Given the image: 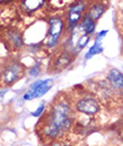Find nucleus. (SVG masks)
Instances as JSON below:
<instances>
[{"label":"nucleus","instance_id":"obj_1","mask_svg":"<svg viewBox=\"0 0 123 146\" xmlns=\"http://www.w3.org/2000/svg\"><path fill=\"white\" fill-rule=\"evenodd\" d=\"M73 123L72 110L67 103L59 102L54 105L48 116V122L45 127V134L48 137L55 138L68 131Z\"/></svg>","mask_w":123,"mask_h":146},{"label":"nucleus","instance_id":"obj_2","mask_svg":"<svg viewBox=\"0 0 123 146\" xmlns=\"http://www.w3.org/2000/svg\"><path fill=\"white\" fill-rule=\"evenodd\" d=\"M64 21L59 16H53L48 19V31L45 38V45L48 48H54L57 46L59 38L63 33Z\"/></svg>","mask_w":123,"mask_h":146},{"label":"nucleus","instance_id":"obj_3","mask_svg":"<svg viewBox=\"0 0 123 146\" xmlns=\"http://www.w3.org/2000/svg\"><path fill=\"white\" fill-rule=\"evenodd\" d=\"M23 75H24V67L17 61H11L3 68L1 78L6 85H12L17 80H19L23 77Z\"/></svg>","mask_w":123,"mask_h":146},{"label":"nucleus","instance_id":"obj_4","mask_svg":"<svg viewBox=\"0 0 123 146\" xmlns=\"http://www.w3.org/2000/svg\"><path fill=\"white\" fill-rule=\"evenodd\" d=\"M86 2L84 0H78V1H74V3L68 8L67 11V25H68V29H74L80 20L82 19V15L85 11Z\"/></svg>","mask_w":123,"mask_h":146},{"label":"nucleus","instance_id":"obj_5","mask_svg":"<svg viewBox=\"0 0 123 146\" xmlns=\"http://www.w3.org/2000/svg\"><path fill=\"white\" fill-rule=\"evenodd\" d=\"M53 79H39L36 80L33 85L30 86V89L28 93H26L24 95L25 100H31L35 98L41 97L43 95H45L48 90H50V88L53 87Z\"/></svg>","mask_w":123,"mask_h":146},{"label":"nucleus","instance_id":"obj_6","mask_svg":"<svg viewBox=\"0 0 123 146\" xmlns=\"http://www.w3.org/2000/svg\"><path fill=\"white\" fill-rule=\"evenodd\" d=\"M76 110L82 114L86 115H94L100 110V105L98 100L92 97L82 98L76 104Z\"/></svg>","mask_w":123,"mask_h":146},{"label":"nucleus","instance_id":"obj_7","mask_svg":"<svg viewBox=\"0 0 123 146\" xmlns=\"http://www.w3.org/2000/svg\"><path fill=\"white\" fill-rule=\"evenodd\" d=\"M72 62V55L68 52V50H65L63 54H61L57 59L54 62V67L56 70H63L65 69Z\"/></svg>","mask_w":123,"mask_h":146},{"label":"nucleus","instance_id":"obj_8","mask_svg":"<svg viewBox=\"0 0 123 146\" xmlns=\"http://www.w3.org/2000/svg\"><path fill=\"white\" fill-rule=\"evenodd\" d=\"M104 11H105V6L104 5H102V3H94V5H92L88 8L86 15L90 18H92L94 21H96L98 19H100L102 17V15L104 13Z\"/></svg>","mask_w":123,"mask_h":146},{"label":"nucleus","instance_id":"obj_9","mask_svg":"<svg viewBox=\"0 0 123 146\" xmlns=\"http://www.w3.org/2000/svg\"><path fill=\"white\" fill-rule=\"evenodd\" d=\"M78 27H80V29L84 34H86V35H92L95 31V21L92 18H90L87 15H85L84 18L82 19L81 25H78Z\"/></svg>","mask_w":123,"mask_h":146},{"label":"nucleus","instance_id":"obj_10","mask_svg":"<svg viewBox=\"0 0 123 146\" xmlns=\"http://www.w3.org/2000/svg\"><path fill=\"white\" fill-rule=\"evenodd\" d=\"M108 78L110 80V83L113 85L114 88L116 89H121L123 86V78L121 72H119L118 69H111L108 75Z\"/></svg>","mask_w":123,"mask_h":146},{"label":"nucleus","instance_id":"obj_11","mask_svg":"<svg viewBox=\"0 0 123 146\" xmlns=\"http://www.w3.org/2000/svg\"><path fill=\"white\" fill-rule=\"evenodd\" d=\"M45 0H21L23 9L28 13H33L44 5Z\"/></svg>","mask_w":123,"mask_h":146},{"label":"nucleus","instance_id":"obj_12","mask_svg":"<svg viewBox=\"0 0 123 146\" xmlns=\"http://www.w3.org/2000/svg\"><path fill=\"white\" fill-rule=\"evenodd\" d=\"M90 41V35H86V34H82L81 36L77 38V40L75 41V44H74L73 48H72V52L75 54V52H78V51H81L82 49L85 47L86 45H87V42Z\"/></svg>","mask_w":123,"mask_h":146},{"label":"nucleus","instance_id":"obj_13","mask_svg":"<svg viewBox=\"0 0 123 146\" xmlns=\"http://www.w3.org/2000/svg\"><path fill=\"white\" fill-rule=\"evenodd\" d=\"M101 39H102V38L96 37V40H95L94 45H93V46L90 48V50L86 52V55H85L86 59H90V58H92L93 56H95L96 54H100V52L103 51V47L101 46Z\"/></svg>","mask_w":123,"mask_h":146},{"label":"nucleus","instance_id":"obj_14","mask_svg":"<svg viewBox=\"0 0 123 146\" xmlns=\"http://www.w3.org/2000/svg\"><path fill=\"white\" fill-rule=\"evenodd\" d=\"M9 41L11 42L15 47H21L24 45V41H23V37H21V34L18 33V31H11L9 35Z\"/></svg>","mask_w":123,"mask_h":146},{"label":"nucleus","instance_id":"obj_15","mask_svg":"<svg viewBox=\"0 0 123 146\" xmlns=\"http://www.w3.org/2000/svg\"><path fill=\"white\" fill-rule=\"evenodd\" d=\"M40 73V65H39V62H37L36 65H34L30 69H29V74L31 75V76H38Z\"/></svg>","mask_w":123,"mask_h":146},{"label":"nucleus","instance_id":"obj_16","mask_svg":"<svg viewBox=\"0 0 123 146\" xmlns=\"http://www.w3.org/2000/svg\"><path fill=\"white\" fill-rule=\"evenodd\" d=\"M44 110H45V105H44V104H40V106H39L35 111H33V116H34V117H38V116H40V115L43 114Z\"/></svg>","mask_w":123,"mask_h":146},{"label":"nucleus","instance_id":"obj_17","mask_svg":"<svg viewBox=\"0 0 123 146\" xmlns=\"http://www.w3.org/2000/svg\"><path fill=\"white\" fill-rule=\"evenodd\" d=\"M6 92H7V90H1V92H0V97H1L2 95H5V93H6Z\"/></svg>","mask_w":123,"mask_h":146},{"label":"nucleus","instance_id":"obj_18","mask_svg":"<svg viewBox=\"0 0 123 146\" xmlns=\"http://www.w3.org/2000/svg\"><path fill=\"white\" fill-rule=\"evenodd\" d=\"M53 146H66V145H61V144H55V145H53Z\"/></svg>","mask_w":123,"mask_h":146}]
</instances>
